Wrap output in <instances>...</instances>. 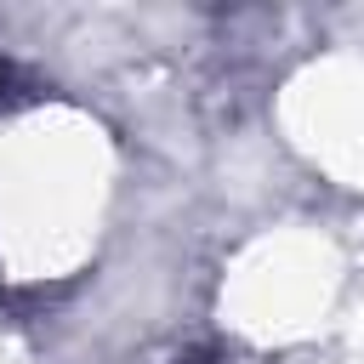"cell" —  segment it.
Returning a JSON list of instances; mask_svg holds the SVG:
<instances>
[{
  "label": "cell",
  "mask_w": 364,
  "mask_h": 364,
  "mask_svg": "<svg viewBox=\"0 0 364 364\" xmlns=\"http://www.w3.org/2000/svg\"><path fill=\"white\" fill-rule=\"evenodd\" d=\"M0 91H6V68H0Z\"/></svg>",
  "instance_id": "1"
}]
</instances>
